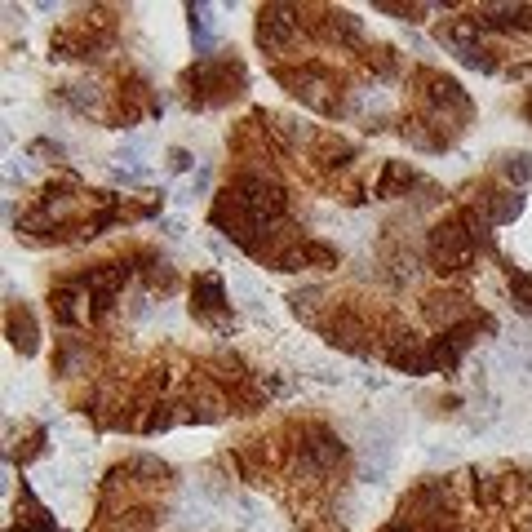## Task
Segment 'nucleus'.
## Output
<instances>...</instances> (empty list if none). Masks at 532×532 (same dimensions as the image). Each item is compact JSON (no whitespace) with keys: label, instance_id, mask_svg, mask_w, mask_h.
Listing matches in <instances>:
<instances>
[{"label":"nucleus","instance_id":"obj_1","mask_svg":"<svg viewBox=\"0 0 532 532\" xmlns=\"http://www.w3.org/2000/svg\"><path fill=\"white\" fill-rule=\"evenodd\" d=\"M426 258H431L435 271H462V266L475 258V235L466 227V213L439 222V227L426 231Z\"/></svg>","mask_w":532,"mask_h":532},{"label":"nucleus","instance_id":"obj_2","mask_svg":"<svg viewBox=\"0 0 532 532\" xmlns=\"http://www.w3.org/2000/svg\"><path fill=\"white\" fill-rule=\"evenodd\" d=\"M298 9H280V5H271V9H262V18H258V45L266 49V54H289V49H298L306 32H302V18H293Z\"/></svg>","mask_w":532,"mask_h":532},{"label":"nucleus","instance_id":"obj_3","mask_svg":"<svg viewBox=\"0 0 532 532\" xmlns=\"http://www.w3.org/2000/svg\"><path fill=\"white\" fill-rule=\"evenodd\" d=\"M342 462H346V444L333 431H324V426H311V431L302 435L298 466L306 470V475H329V470H337Z\"/></svg>","mask_w":532,"mask_h":532},{"label":"nucleus","instance_id":"obj_4","mask_svg":"<svg viewBox=\"0 0 532 532\" xmlns=\"http://www.w3.org/2000/svg\"><path fill=\"white\" fill-rule=\"evenodd\" d=\"M386 364L399 368V373L422 377V373H435V351L426 342H417L413 333H395V342L386 346Z\"/></svg>","mask_w":532,"mask_h":532},{"label":"nucleus","instance_id":"obj_5","mask_svg":"<svg viewBox=\"0 0 532 532\" xmlns=\"http://www.w3.org/2000/svg\"><path fill=\"white\" fill-rule=\"evenodd\" d=\"M191 302H196V315L204 324H227V289L213 271H200L191 280Z\"/></svg>","mask_w":532,"mask_h":532},{"label":"nucleus","instance_id":"obj_6","mask_svg":"<svg viewBox=\"0 0 532 532\" xmlns=\"http://www.w3.org/2000/svg\"><path fill=\"white\" fill-rule=\"evenodd\" d=\"M422 315H426V324H435V329H444V333L457 329L462 320H475L466 293H431V298L422 302Z\"/></svg>","mask_w":532,"mask_h":532},{"label":"nucleus","instance_id":"obj_7","mask_svg":"<svg viewBox=\"0 0 532 532\" xmlns=\"http://www.w3.org/2000/svg\"><path fill=\"white\" fill-rule=\"evenodd\" d=\"M479 27L524 36V32H532V5H488L484 18H479Z\"/></svg>","mask_w":532,"mask_h":532},{"label":"nucleus","instance_id":"obj_8","mask_svg":"<svg viewBox=\"0 0 532 532\" xmlns=\"http://www.w3.org/2000/svg\"><path fill=\"white\" fill-rule=\"evenodd\" d=\"M9 337H14V346H18L23 355L36 351L40 329H36V311H32V306H23V302L9 306Z\"/></svg>","mask_w":532,"mask_h":532},{"label":"nucleus","instance_id":"obj_9","mask_svg":"<svg viewBox=\"0 0 532 532\" xmlns=\"http://www.w3.org/2000/svg\"><path fill=\"white\" fill-rule=\"evenodd\" d=\"M417 187H422V173L413 165H404V160H391V165L382 169V182H377L382 196H413Z\"/></svg>","mask_w":532,"mask_h":532},{"label":"nucleus","instance_id":"obj_10","mask_svg":"<svg viewBox=\"0 0 532 532\" xmlns=\"http://www.w3.org/2000/svg\"><path fill=\"white\" fill-rule=\"evenodd\" d=\"M311 147H315V165H324V169H342V165H351V160H355V147H351V142H346V138H333V133H320Z\"/></svg>","mask_w":532,"mask_h":532},{"label":"nucleus","instance_id":"obj_11","mask_svg":"<svg viewBox=\"0 0 532 532\" xmlns=\"http://www.w3.org/2000/svg\"><path fill=\"white\" fill-rule=\"evenodd\" d=\"M484 213H488V222H515L524 213V196L519 191H501V196L484 200Z\"/></svg>","mask_w":532,"mask_h":532},{"label":"nucleus","instance_id":"obj_12","mask_svg":"<svg viewBox=\"0 0 532 532\" xmlns=\"http://www.w3.org/2000/svg\"><path fill=\"white\" fill-rule=\"evenodd\" d=\"M320 302H324L320 289H302V293H293V298H289L293 315H298V320H306V324H315V329H320V315H315V306H320Z\"/></svg>","mask_w":532,"mask_h":532},{"label":"nucleus","instance_id":"obj_13","mask_svg":"<svg viewBox=\"0 0 532 532\" xmlns=\"http://www.w3.org/2000/svg\"><path fill=\"white\" fill-rule=\"evenodd\" d=\"M501 173H506L515 187H528V182H532V156H528V151H515V156L501 160Z\"/></svg>","mask_w":532,"mask_h":532},{"label":"nucleus","instance_id":"obj_14","mask_svg":"<svg viewBox=\"0 0 532 532\" xmlns=\"http://www.w3.org/2000/svg\"><path fill=\"white\" fill-rule=\"evenodd\" d=\"M142 275H147V284H151V289H160V293L173 289V280H178L169 262H151V266H142Z\"/></svg>","mask_w":532,"mask_h":532},{"label":"nucleus","instance_id":"obj_15","mask_svg":"<svg viewBox=\"0 0 532 532\" xmlns=\"http://www.w3.org/2000/svg\"><path fill=\"white\" fill-rule=\"evenodd\" d=\"M510 289H515V311L532 320V280L528 275H510Z\"/></svg>","mask_w":532,"mask_h":532},{"label":"nucleus","instance_id":"obj_16","mask_svg":"<svg viewBox=\"0 0 532 532\" xmlns=\"http://www.w3.org/2000/svg\"><path fill=\"white\" fill-rule=\"evenodd\" d=\"M63 98H67L76 111H94V107H98V89H94V85H71Z\"/></svg>","mask_w":532,"mask_h":532},{"label":"nucleus","instance_id":"obj_17","mask_svg":"<svg viewBox=\"0 0 532 532\" xmlns=\"http://www.w3.org/2000/svg\"><path fill=\"white\" fill-rule=\"evenodd\" d=\"M169 169L173 173H191V151L187 147H173L169 151Z\"/></svg>","mask_w":532,"mask_h":532}]
</instances>
